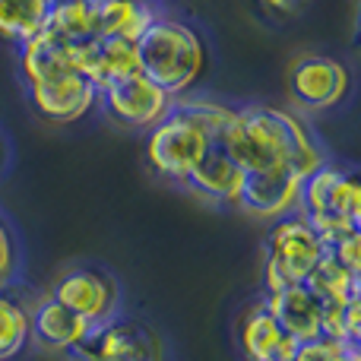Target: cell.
Segmentation results:
<instances>
[{"label": "cell", "mask_w": 361, "mask_h": 361, "mask_svg": "<svg viewBox=\"0 0 361 361\" xmlns=\"http://www.w3.org/2000/svg\"><path fill=\"white\" fill-rule=\"evenodd\" d=\"M216 143L241 171L288 169L307 178L326 162L305 121L276 105L235 108Z\"/></svg>", "instance_id": "obj_1"}, {"label": "cell", "mask_w": 361, "mask_h": 361, "mask_svg": "<svg viewBox=\"0 0 361 361\" xmlns=\"http://www.w3.org/2000/svg\"><path fill=\"white\" fill-rule=\"evenodd\" d=\"M133 51H137V70L159 89H165L171 99L190 92L206 70V44L200 32L184 19L162 13L137 35Z\"/></svg>", "instance_id": "obj_2"}, {"label": "cell", "mask_w": 361, "mask_h": 361, "mask_svg": "<svg viewBox=\"0 0 361 361\" xmlns=\"http://www.w3.org/2000/svg\"><path fill=\"white\" fill-rule=\"evenodd\" d=\"M295 212L305 216V222L324 238L326 247L339 238L361 231V184L355 171L324 162L314 175L305 178Z\"/></svg>", "instance_id": "obj_3"}, {"label": "cell", "mask_w": 361, "mask_h": 361, "mask_svg": "<svg viewBox=\"0 0 361 361\" xmlns=\"http://www.w3.org/2000/svg\"><path fill=\"white\" fill-rule=\"evenodd\" d=\"M324 250V238L305 222L301 212L276 219L263 241V295L288 286H305Z\"/></svg>", "instance_id": "obj_4"}, {"label": "cell", "mask_w": 361, "mask_h": 361, "mask_svg": "<svg viewBox=\"0 0 361 361\" xmlns=\"http://www.w3.org/2000/svg\"><path fill=\"white\" fill-rule=\"evenodd\" d=\"M209 146L212 137L206 133V127L200 121H193L178 102H171V111L146 130L143 156L146 165L152 169V175L184 187L193 165L203 159V152Z\"/></svg>", "instance_id": "obj_5"}, {"label": "cell", "mask_w": 361, "mask_h": 361, "mask_svg": "<svg viewBox=\"0 0 361 361\" xmlns=\"http://www.w3.org/2000/svg\"><path fill=\"white\" fill-rule=\"evenodd\" d=\"M67 355L73 361H165V345L149 324L114 314L89 326L86 339Z\"/></svg>", "instance_id": "obj_6"}, {"label": "cell", "mask_w": 361, "mask_h": 361, "mask_svg": "<svg viewBox=\"0 0 361 361\" xmlns=\"http://www.w3.org/2000/svg\"><path fill=\"white\" fill-rule=\"evenodd\" d=\"M288 99L305 114L333 111L343 105L352 89V73L343 61L330 54H298L288 63Z\"/></svg>", "instance_id": "obj_7"}, {"label": "cell", "mask_w": 361, "mask_h": 361, "mask_svg": "<svg viewBox=\"0 0 361 361\" xmlns=\"http://www.w3.org/2000/svg\"><path fill=\"white\" fill-rule=\"evenodd\" d=\"M171 102L175 99L152 80H146L140 70L99 89V105L105 108V114L114 124L127 127V130H149L171 111Z\"/></svg>", "instance_id": "obj_8"}, {"label": "cell", "mask_w": 361, "mask_h": 361, "mask_svg": "<svg viewBox=\"0 0 361 361\" xmlns=\"http://www.w3.org/2000/svg\"><path fill=\"white\" fill-rule=\"evenodd\" d=\"M29 89V105L48 124H76L82 121L95 105H99V89L80 73L70 70L54 80H44Z\"/></svg>", "instance_id": "obj_9"}, {"label": "cell", "mask_w": 361, "mask_h": 361, "mask_svg": "<svg viewBox=\"0 0 361 361\" xmlns=\"http://www.w3.org/2000/svg\"><path fill=\"white\" fill-rule=\"evenodd\" d=\"M51 298L61 301L67 311L82 317L89 326L114 317V311H118V286H114V279L99 273V269H89V267L67 269V273L57 279Z\"/></svg>", "instance_id": "obj_10"}, {"label": "cell", "mask_w": 361, "mask_h": 361, "mask_svg": "<svg viewBox=\"0 0 361 361\" xmlns=\"http://www.w3.org/2000/svg\"><path fill=\"white\" fill-rule=\"evenodd\" d=\"M305 178L288 169H260L244 171L241 190H238V209L250 212L257 219H282L298 209V193Z\"/></svg>", "instance_id": "obj_11"}, {"label": "cell", "mask_w": 361, "mask_h": 361, "mask_svg": "<svg viewBox=\"0 0 361 361\" xmlns=\"http://www.w3.org/2000/svg\"><path fill=\"white\" fill-rule=\"evenodd\" d=\"M238 345L247 361H292L298 349V343L279 330L263 295L238 320Z\"/></svg>", "instance_id": "obj_12"}, {"label": "cell", "mask_w": 361, "mask_h": 361, "mask_svg": "<svg viewBox=\"0 0 361 361\" xmlns=\"http://www.w3.org/2000/svg\"><path fill=\"white\" fill-rule=\"evenodd\" d=\"M269 314L276 317L279 330L292 336L295 343H307V339L324 336V305L314 298L307 286H288L273 295H263Z\"/></svg>", "instance_id": "obj_13"}, {"label": "cell", "mask_w": 361, "mask_h": 361, "mask_svg": "<svg viewBox=\"0 0 361 361\" xmlns=\"http://www.w3.org/2000/svg\"><path fill=\"white\" fill-rule=\"evenodd\" d=\"M244 171L225 156V149L219 143H212L203 152L197 165H193L190 178L184 180V187L190 193H197L200 200L209 203H222V206H235L238 203V190H241Z\"/></svg>", "instance_id": "obj_14"}, {"label": "cell", "mask_w": 361, "mask_h": 361, "mask_svg": "<svg viewBox=\"0 0 361 361\" xmlns=\"http://www.w3.org/2000/svg\"><path fill=\"white\" fill-rule=\"evenodd\" d=\"M76 70L92 82L95 89H105L108 82L121 76L137 73V51L127 38H95L82 51H76Z\"/></svg>", "instance_id": "obj_15"}, {"label": "cell", "mask_w": 361, "mask_h": 361, "mask_svg": "<svg viewBox=\"0 0 361 361\" xmlns=\"http://www.w3.org/2000/svg\"><path fill=\"white\" fill-rule=\"evenodd\" d=\"M29 330H32V339H35L38 345H44V349L70 352L73 345H80L82 339H86L89 324L48 295V298H42L32 307Z\"/></svg>", "instance_id": "obj_16"}, {"label": "cell", "mask_w": 361, "mask_h": 361, "mask_svg": "<svg viewBox=\"0 0 361 361\" xmlns=\"http://www.w3.org/2000/svg\"><path fill=\"white\" fill-rule=\"evenodd\" d=\"M92 13V25L99 38H127L137 42V35L159 16L152 0H86Z\"/></svg>", "instance_id": "obj_17"}, {"label": "cell", "mask_w": 361, "mask_h": 361, "mask_svg": "<svg viewBox=\"0 0 361 361\" xmlns=\"http://www.w3.org/2000/svg\"><path fill=\"white\" fill-rule=\"evenodd\" d=\"M76 70V54L63 44H57L51 35L38 32L35 38L19 48V73H23L25 86H38L44 80H54L61 73Z\"/></svg>", "instance_id": "obj_18"}, {"label": "cell", "mask_w": 361, "mask_h": 361, "mask_svg": "<svg viewBox=\"0 0 361 361\" xmlns=\"http://www.w3.org/2000/svg\"><path fill=\"white\" fill-rule=\"evenodd\" d=\"M305 286L311 288L320 305H345V301L361 295V276L349 273V269L336 260V254L326 247L324 254H320V260L314 263Z\"/></svg>", "instance_id": "obj_19"}, {"label": "cell", "mask_w": 361, "mask_h": 361, "mask_svg": "<svg viewBox=\"0 0 361 361\" xmlns=\"http://www.w3.org/2000/svg\"><path fill=\"white\" fill-rule=\"evenodd\" d=\"M54 0H0V42L23 48L42 32Z\"/></svg>", "instance_id": "obj_20"}, {"label": "cell", "mask_w": 361, "mask_h": 361, "mask_svg": "<svg viewBox=\"0 0 361 361\" xmlns=\"http://www.w3.org/2000/svg\"><path fill=\"white\" fill-rule=\"evenodd\" d=\"M32 307L10 288H0V361H13L29 345Z\"/></svg>", "instance_id": "obj_21"}, {"label": "cell", "mask_w": 361, "mask_h": 361, "mask_svg": "<svg viewBox=\"0 0 361 361\" xmlns=\"http://www.w3.org/2000/svg\"><path fill=\"white\" fill-rule=\"evenodd\" d=\"M292 361H361V349L330 336H317L307 339V343H298Z\"/></svg>", "instance_id": "obj_22"}, {"label": "cell", "mask_w": 361, "mask_h": 361, "mask_svg": "<svg viewBox=\"0 0 361 361\" xmlns=\"http://www.w3.org/2000/svg\"><path fill=\"white\" fill-rule=\"evenodd\" d=\"M330 250L336 254V260L343 263V267L349 269V273L361 276V231L339 238V241H333V244H330Z\"/></svg>", "instance_id": "obj_23"}, {"label": "cell", "mask_w": 361, "mask_h": 361, "mask_svg": "<svg viewBox=\"0 0 361 361\" xmlns=\"http://www.w3.org/2000/svg\"><path fill=\"white\" fill-rule=\"evenodd\" d=\"M13 263H16V254H13V238H10V231H6V225L0 222V288L10 286Z\"/></svg>", "instance_id": "obj_24"}, {"label": "cell", "mask_w": 361, "mask_h": 361, "mask_svg": "<svg viewBox=\"0 0 361 361\" xmlns=\"http://www.w3.org/2000/svg\"><path fill=\"white\" fill-rule=\"evenodd\" d=\"M260 6L276 13V16H295V13H301L307 6V0H260Z\"/></svg>", "instance_id": "obj_25"}, {"label": "cell", "mask_w": 361, "mask_h": 361, "mask_svg": "<svg viewBox=\"0 0 361 361\" xmlns=\"http://www.w3.org/2000/svg\"><path fill=\"white\" fill-rule=\"evenodd\" d=\"M4 159H6V143H4V137H0V165H4Z\"/></svg>", "instance_id": "obj_26"}]
</instances>
